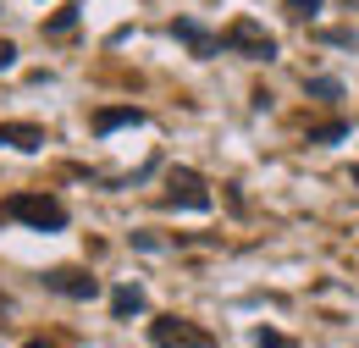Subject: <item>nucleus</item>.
I'll use <instances>...</instances> for the list:
<instances>
[{"instance_id": "nucleus-1", "label": "nucleus", "mask_w": 359, "mask_h": 348, "mask_svg": "<svg viewBox=\"0 0 359 348\" xmlns=\"http://www.w3.org/2000/svg\"><path fill=\"white\" fill-rule=\"evenodd\" d=\"M0 216L28 221V227H39V232H61V227H67V205L50 199V194H11V199L0 205Z\"/></svg>"}, {"instance_id": "nucleus-2", "label": "nucleus", "mask_w": 359, "mask_h": 348, "mask_svg": "<svg viewBox=\"0 0 359 348\" xmlns=\"http://www.w3.org/2000/svg\"><path fill=\"white\" fill-rule=\"evenodd\" d=\"M222 44H226V50H238V55H255V61H271V55H276V39H271L255 17H238V22L222 34Z\"/></svg>"}, {"instance_id": "nucleus-3", "label": "nucleus", "mask_w": 359, "mask_h": 348, "mask_svg": "<svg viewBox=\"0 0 359 348\" xmlns=\"http://www.w3.org/2000/svg\"><path fill=\"white\" fill-rule=\"evenodd\" d=\"M149 337H155V348H210V332L194 321H177V315H161L149 326Z\"/></svg>"}, {"instance_id": "nucleus-4", "label": "nucleus", "mask_w": 359, "mask_h": 348, "mask_svg": "<svg viewBox=\"0 0 359 348\" xmlns=\"http://www.w3.org/2000/svg\"><path fill=\"white\" fill-rule=\"evenodd\" d=\"M45 288H55V293H67V299H94L100 293V282H94L89 271H50Z\"/></svg>"}, {"instance_id": "nucleus-5", "label": "nucleus", "mask_w": 359, "mask_h": 348, "mask_svg": "<svg viewBox=\"0 0 359 348\" xmlns=\"http://www.w3.org/2000/svg\"><path fill=\"white\" fill-rule=\"evenodd\" d=\"M172 199H182L188 210H210V194L194 172H172Z\"/></svg>"}, {"instance_id": "nucleus-6", "label": "nucleus", "mask_w": 359, "mask_h": 348, "mask_svg": "<svg viewBox=\"0 0 359 348\" xmlns=\"http://www.w3.org/2000/svg\"><path fill=\"white\" fill-rule=\"evenodd\" d=\"M0 144H11V149H39V144H45V128H39V122H0Z\"/></svg>"}, {"instance_id": "nucleus-7", "label": "nucleus", "mask_w": 359, "mask_h": 348, "mask_svg": "<svg viewBox=\"0 0 359 348\" xmlns=\"http://www.w3.org/2000/svg\"><path fill=\"white\" fill-rule=\"evenodd\" d=\"M177 39L194 44V55H216V50H222V39H210L199 22H177Z\"/></svg>"}, {"instance_id": "nucleus-8", "label": "nucleus", "mask_w": 359, "mask_h": 348, "mask_svg": "<svg viewBox=\"0 0 359 348\" xmlns=\"http://www.w3.org/2000/svg\"><path fill=\"white\" fill-rule=\"evenodd\" d=\"M138 309H144V288H116V293H111V315H116V321H128Z\"/></svg>"}, {"instance_id": "nucleus-9", "label": "nucleus", "mask_w": 359, "mask_h": 348, "mask_svg": "<svg viewBox=\"0 0 359 348\" xmlns=\"http://www.w3.org/2000/svg\"><path fill=\"white\" fill-rule=\"evenodd\" d=\"M138 122H144V111H133V105H128V111H100V116H94V128H100V133H111V128H138Z\"/></svg>"}, {"instance_id": "nucleus-10", "label": "nucleus", "mask_w": 359, "mask_h": 348, "mask_svg": "<svg viewBox=\"0 0 359 348\" xmlns=\"http://www.w3.org/2000/svg\"><path fill=\"white\" fill-rule=\"evenodd\" d=\"M343 133H348L343 122H326V128H315V133H310V144H337Z\"/></svg>"}, {"instance_id": "nucleus-11", "label": "nucleus", "mask_w": 359, "mask_h": 348, "mask_svg": "<svg viewBox=\"0 0 359 348\" xmlns=\"http://www.w3.org/2000/svg\"><path fill=\"white\" fill-rule=\"evenodd\" d=\"M310 94H326V100H337V94H343V83H337V78H310Z\"/></svg>"}, {"instance_id": "nucleus-12", "label": "nucleus", "mask_w": 359, "mask_h": 348, "mask_svg": "<svg viewBox=\"0 0 359 348\" xmlns=\"http://www.w3.org/2000/svg\"><path fill=\"white\" fill-rule=\"evenodd\" d=\"M310 11H320V0H287V17H310Z\"/></svg>"}, {"instance_id": "nucleus-13", "label": "nucleus", "mask_w": 359, "mask_h": 348, "mask_svg": "<svg viewBox=\"0 0 359 348\" xmlns=\"http://www.w3.org/2000/svg\"><path fill=\"white\" fill-rule=\"evenodd\" d=\"M255 348H282V332H260V337H255Z\"/></svg>"}, {"instance_id": "nucleus-14", "label": "nucleus", "mask_w": 359, "mask_h": 348, "mask_svg": "<svg viewBox=\"0 0 359 348\" xmlns=\"http://www.w3.org/2000/svg\"><path fill=\"white\" fill-rule=\"evenodd\" d=\"M11 61H17V44H6V39H0V72H6Z\"/></svg>"}, {"instance_id": "nucleus-15", "label": "nucleus", "mask_w": 359, "mask_h": 348, "mask_svg": "<svg viewBox=\"0 0 359 348\" xmlns=\"http://www.w3.org/2000/svg\"><path fill=\"white\" fill-rule=\"evenodd\" d=\"M28 348H61V343H39V337H34V343H28Z\"/></svg>"}, {"instance_id": "nucleus-16", "label": "nucleus", "mask_w": 359, "mask_h": 348, "mask_svg": "<svg viewBox=\"0 0 359 348\" xmlns=\"http://www.w3.org/2000/svg\"><path fill=\"white\" fill-rule=\"evenodd\" d=\"M354 182H359V166H354Z\"/></svg>"}]
</instances>
